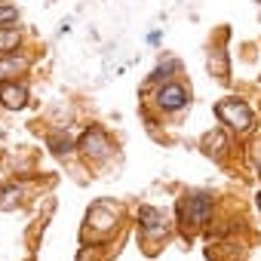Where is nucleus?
<instances>
[{
    "mask_svg": "<svg viewBox=\"0 0 261 261\" xmlns=\"http://www.w3.org/2000/svg\"><path fill=\"white\" fill-rule=\"evenodd\" d=\"M215 206H218V200L212 191H188L175 203V230H181L185 240L200 237L212 224Z\"/></svg>",
    "mask_w": 261,
    "mask_h": 261,
    "instance_id": "obj_1",
    "label": "nucleus"
},
{
    "mask_svg": "<svg viewBox=\"0 0 261 261\" xmlns=\"http://www.w3.org/2000/svg\"><path fill=\"white\" fill-rule=\"evenodd\" d=\"M172 237H175V218L166 209H157V206H142L139 209V240H142V252L157 255Z\"/></svg>",
    "mask_w": 261,
    "mask_h": 261,
    "instance_id": "obj_2",
    "label": "nucleus"
},
{
    "mask_svg": "<svg viewBox=\"0 0 261 261\" xmlns=\"http://www.w3.org/2000/svg\"><path fill=\"white\" fill-rule=\"evenodd\" d=\"M123 227V206H117L114 200H101L89 209L86 221H83V237H89L95 230V243H105L111 237H117Z\"/></svg>",
    "mask_w": 261,
    "mask_h": 261,
    "instance_id": "obj_3",
    "label": "nucleus"
},
{
    "mask_svg": "<svg viewBox=\"0 0 261 261\" xmlns=\"http://www.w3.org/2000/svg\"><path fill=\"white\" fill-rule=\"evenodd\" d=\"M77 154H80L86 163L101 166V163H108V160L117 154L114 136L108 133L101 123H92V126H86V129H83V136L77 139Z\"/></svg>",
    "mask_w": 261,
    "mask_h": 261,
    "instance_id": "obj_4",
    "label": "nucleus"
},
{
    "mask_svg": "<svg viewBox=\"0 0 261 261\" xmlns=\"http://www.w3.org/2000/svg\"><path fill=\"white\" fill-rule=\"evenodd\" d=\"M215 117L221 120L224 129H230V133L240 136V139L255 129V114H252V108L243 98H221L215 105Z\"/></svg>",
    "mask_w": 261,
    "mask_h": 261,
    "instance_id": "obj_5",
    "label": "nucleus"
},
{
    "mask_svg": "<svg viewBox=\"0 0 261 261\" xmlns=\"http://www.w3.org/2000/svg\"><path fill=\"white\" fill-rule=\"evenodd\" d=\"M154 105L163 111V114H181L188 105H191V92L181 80H169V83H160L157 92H154Z\"/></svg>",
    "mask_w": 261,
    "mask_h": 261,
    "instance_id": "obj_6",
    "label": "nucleus"
},
{
    "mask_svg": "<svg viewBox=\"0 0 261 261\" xmlns=\"http://www.w3.org/2000/svg\"><path fill=\"white\" fill-rule=\"evenodd\" d=\"M31 68V59L22 56V53H13V56H0V86L4 83H19Z\"/></svg>",
    "mask_w": 261,
    "mask_h": 261,
    "instance_id": "obj_7",
    "label": "nucleus"
},
{
    "mask_svg": "<svg viewBox=\"0 0 261 261\" xmlns=\"http://www.w3.org/2000/svg\"><path fill=\"white\" fill-rule=\"evenodd\" d=\"M28 101H31V92H28V86L22 80L0 86V105H4L7 111H22V108H28Z\"/></svg>",
    "mask_w": 261,
    "mask_h": 261,
    "instance_id": "obj_8",
    "label": "nucleus"
},
{
    "mask_svg": "<svg viewBox=\"0 0 261 261\" xmlns=\"http://www.w3.org/2000/svg\"><path fill=\"white\" fill-rule=\"evenodd\" d=\"M25 203V185L22 181H4L0 185V212L19 209Z\"/></svg>",
    "mask_w": 261,
    "mask_h": 261,
    "instance_id": "obj_9",
    "label": "nucleus"
},
{
    "mask_svg": "<svg viewBox=\"0 0 261 261\" xmlns=\"http://www.w3.org/2000/svg\"><path fill=\"white\" fill-rule=\"evenodd\" d=\"M200 148H203L212 160H221V157L227 154V133H224V129H212V133H206V136L200 139Z\"/></svg>",
    "mask_w": 261,
    "mask_h": 261,
    "instance_id": "obj_10",
    "label": "nucleus"
},
{
    "mask_svg": "<svg viewBox=\"0 0 261 261\" xmlns=\"http://www.w3.org/2000/svg\"><path fill=\"white\" fill-rule=\"evenodd\" d=\"M206 68H209V74H212L215 80H221V83H230V65H227V53H224V46H218V49H209Z\"/></svg>",
    "mask_w": 261,
    "mask_h": 261,
    "instance_id": "obj_11",
    "label": "nucleus"
},
{
    "mask_svg": "<svg viewBox=\"0 0 261 261\" xmlns=\"http://www.w3.org/2000/svg\"><path fill=\"white\" fill-rule=\"evenodd\" d=\"M178 71H181V62H178L175 56H163V59L157 62V68L151 71L148 83H151V86H154V83H157V86H160V83H169V80H175L172 74H178Z\"/></svg>",
    "mask_w": 261,
    "mask_h": 261,
    "instance_id": "obj_12",
    "label": "nucleus"
},
{
    "mask_svg": "<svg viewBox=\"0 0 261 261\" xmlns=\"http://www.w3.org/2000/svg\"><path fill=\"white\" fill-rule=\"evenodd\" d=\"M22 40H25V28H22V25H7V28H0V56L19 53Z\"/></svg>",
    "mask_w": 261,
    "mask_h": 261,
    "instance_id": "obj_13",
    "label": "nucleus"
},
{
    "mask_svg": "<svg viewBox=\"0 0 261 261\" xmlns=\"http://www.w3.org/2000/svg\"><path fill=\"white\" fill-rule=\"evenodd\" d=\"M46 148H49L56 157H68L71 151H77V142H74L68 133H49V136H46Z\"/></svg>",
    "mask_w": 261,
    "mask_h": 261,
    "instance_id": "obj_14",
    "label": "nucleus"
},
{
    "mask_svg": "<svg viewBox=\"0 0 261 261\" xmlns=\"http://www.w3.org/2000/svg\"><path fill=\"white\" fill-rule=\"evenodd\" d=\"M16 22H19V10L13 4H0V28L16 25Z\"/></svg>",
    "mask_w": 261,
    "mask_h": 261,
    "instance_id": "obj_15",
    "label": "nucleus"
},
{
    "mask_svg": "<svg viewBox=\"0 0 261 261\" xmlns=\"http://www.w3.org/2000/svg\"><path fill=\"white\" fill-rule=\"evenodd\" d=\"M252 160H255V169H258V178H261V142L255 145V151H252Z\"/></svg>",
    "mask_w": 261,
    "mask_h": 261,
    "instance_id": "obj_16",
    "label": "nucleus"
},
{
    "mask_svg": "<svg viewBox=\"0 0 261 261\" xmlns=\"http://www.w3.org/2000/svg\"><path fill=\"white\" fill-rule=\"evenodd\" d=\"M258 212H261V194H258Z\"/></svg>",
    "mask_w": 261,
    "mask_h": 261,
    "instance_id": "obj_17",
    "label": "nucleus"
},
{
    "mask_svg": "<svg viewBox=\"0 0 261 261\" xmlns=\"http://www.w3.org/2000/svg\"><path fill=\"white\" fill-rule=\"evenodd\" d=\"M0 4H7V0H0Z\"/></svg>",
    "mask_w": 261,
    "mask_h": 261,
    "instance_id": "obj_18",
    "label": "nucleus"
}]
</instances>
